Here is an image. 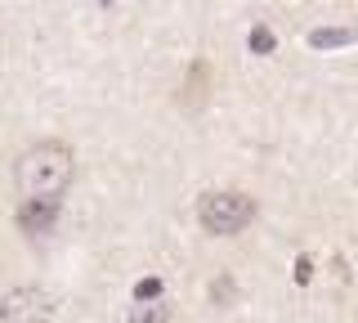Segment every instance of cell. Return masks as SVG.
Instances as JSON below:
<instances>
[{
  "label": "cell",
  "mask_w": 358,
  "mask_h": 323,
  "mask_svg": "<svg viewBox=\"0 0 358 323\" xmlns=\"http://www.w3.org/2000/svg\"><path fill=\"white\" fill-rule=\"evenodd\" d=\"M14 180H18L22 198H54V202H59L67 193V184H72V149H67V144H54V139L31 144L14 166Z\"/></svg>",
  "instance_id": "cell-1"
},
{
  "label": "cell",
  "mask_w": 358,
  "mask_h": 323,
  "mask_svg": "<svg viewBox=\"0 0 358 323\" xmlns=\"http://www.w3.org/2000/svg\"><path fill=\"white\" fill-rule=\"evenodd\" d=\"M197 220L206 225V233L229 238V233H242L255 220V202L246 193H206L197 207Z\"/></svg>",
  "instance_id": "cell-2"
},
{
  "label": "cell",
  "mask_w": 358,
  "mask_h": 323,
  "mask_svg": "<svg viewBox=\"0 0 358 323\" xmlns=\"http://www.w3.org/2000/svg\"><path fill=\"white\" fill-rule=\"evenodd\" d=\"M54 305L41 287H14L5 301H0V323H50Z\"/></svg>",
  "instance_id": "cell-3"
},
{
  "label": "cell",
  "mask_w": 358,
  "mask_h": 323,
  "mask_svg": "<svg viewBox=\"0 0 358 323\" xmlns=\"http://www.w3.org/2000/svg\"><path fill=\"white\" fill-rule=\"evenodd\" d=\"M54 225H59V202H54V198H27V202L18 207V229L50 233Z\"/></svg>",
  "instance_id": "cell-4"
},
{
  "label": "cell",
  "mask_w": 358,
  "mask_h": 323,
  "mask_svg": "<svg viewBox=\"0 0 358 323\" xmlns=\"http://www.w3.org/2000/svg\"><path fill=\"white\" fill-rule=\"evenodd\" d=\"M130 323H171V305H166V296H157V301H134Z\"/></svg>",
  "instance_id": "cell-5"
},
{
  "label": "cell",
  "mask_w": 358,
  "mask_h": 323,
  "mask_svg": "<svg viewBox=\"0 0 358 323\" xmlns=\"http://www.w3.org/2000/svg\"><path fill=\"white\" fill-rule=\"evenodd\" d=\"M350 41H354L350 27H318V32H309L313 50H341V46H350Z\"/></svg>",
  "instance_id": "cell-6"
},
{
  "label": "cell",
  "mask_w": 358,
  "mask_h": 323,
  "mask_svg": "<svg viewBox=\"0 0 358 323\" xmlns=\"http://www.w3.org/2000/svg\"><path fill=\"white\" fill-rule=\"evenodd\" d=\"M246 46H251V54H260V59H264V54H273V46H278V41H273V32H268V27L260 23V27H251Z\"/></svg>",
  "instance_id": "cell-7"
},
{
  "label": "cell",
  "mask_w": 358,
  "mask_h": 323,
  "mask_svg": "<svg viewBox=\"0 0 358 323\" xmlns=\"http://www.w3.org/2000/svg\"><path fill=\"white\" fill-rule=\"evenodd\" d=\"M157 296H166L162 278H139V283H134V301H157Z\"/></svg>",
  "instance_id": "cell-8"
},
{
  "label": "cell",
  "mask_w": 358,
  "mask_h": 323,
  "mask_svg": "<svg viewBox=\"0 0 358 323\" xmlns=\"http://www.w3.org/2000/svg\"><path fill=\"white\" fill-rule=\"evenodd\" d=\"M229 296H238V283L224 274V278H215V287H210V301H215V305H224Z\"/></svg>",
  "instance_id": "cell-9"
},
{
  "label": "cell",
  "mask_w": 358,
  "mask_h": 323,
  "mask_svg": "<svg viewBox=\"0 0 358 323\" xmlns=\"http://www.w3.org/2000/svg\"><path fill=\"white\" fill-rule=\"evenodd\" d=\"M309 278H313V261L300 256V261H296V283H309Z\"/></svg>",
  "instance_id": "cell-10"
}]
</instances>
